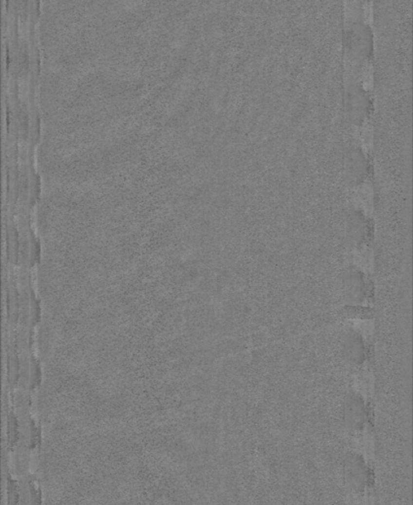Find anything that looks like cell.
<instances>
[{
    "mask_svg": "<svg viewBox=\"0 0 413 505\" xmlns=\"http://www.w3.org/2000/svg\"><path fill=\"white\" fill-rule=\"evenodd\" d=\"M348 410H346V412L348 413V419H350V423L351 424H354L355 426L358 425V420L361 419V415H362V405H361V402H359L358 400L356 399H351L349 402H348Z\"/></svg>",
    "mask_w": 413,
    "mask_h": 505,
    "instance_id": "cell-1",
    "label": "cell"
}]
</instances>
